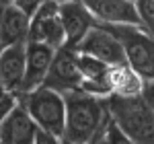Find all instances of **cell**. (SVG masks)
<instances>
[{"label": "cell", "instance_id": "cell-1", "mask_svg": "<svg viewBox=\"0 0 154 144\" xmlns=\"http://www.w3.org/2000/svg\"><path fill=\"white\" fill-rule=\"evenodd\" d=\"M66 101V134L64 144H91L99 140L111 120L105 99H97L82 91L64 95Z\"/></svg>", "mask_w": 154, "mask_h": 144}, {"label": "cell", "instance_id": "cell-2", "mask_svg": "<svg viewBox=\"0 0 154 144\" xmlns=\"http://www.w3.org/2000/svg\"><path fill=\"white\" fill-rule=\"evenodd\" d=\"M107 109L113 121L130 136L134 144H154V111L142 101V97L111 95Z\"/></svg>", "mask_w": 154, "mask_h": 144}, {"label": "cell", "instance_id": "cell-3", "mask_svg": "<svg viewBox=\"0 0 154 144\" xmlns=\"http://www.w3.org/2000/svg\"><path fill=\"white\" fill-rule=\"evenodd\" d=\"M29 115L33 117L39 130L64 140L66 134V101L64 95L58 91H51L48 86H39L27 95L17 97Z\"/></svg>", "mask_w": 154, "mask_h": 144}, {"label": "cell", "instance_id": "cell-4", "mask_svg": "<svg viewBox=\"0 0 154 144\" xmlns=\"http://www.w3.org/2000/svg\"><path fill=\"white\" fill-rule=\"evenodd\" d=\"M121 43L125 52L128 66L138 72L144 80H154V37L144 27L134 25H101Z\"/></svg>", "mask_w": 154, "mask_h": 144}, {"label": "cell", "instance_id": "cell-5", "mask_svg": "<svg viewBox=\"0 0 154 144\" xmlns=\"http://www.w3.org/2000/svg\"><path fill=\"white\" fill-rule=\"evenodd\" d=\"M27 41H39V43H45L54 49L62 48L66 43V33H64V25H62V19H60L58 2L43 0V4L31 17L29 39Z\"/></svg>", "mask_w": 154, "mask_h": 144}, {"label": "cell", "instance_id": "cell-6", "mask_svg": "<svg viewBox=\"0 0 154 144\" xmlns=\"http://www.w3.org/2000/svg\"><path fill=\"white\" fill-rule=\"evenodd\" d=\"M76 58H78L76 49H70L66 45L56 49V56H54L51 66H49L43 86H48L51 91H58L62 95L72 93V91H80L82 89V74L78 70Z\"/></svg>", "mask_w": 154, "mask_h": 144}, {"label": "cell", "instance_id": "cell-7", "mask_svg": "<svg viewBox=\"0 0 154 144\" xmlns=\"http://www.w3.org/2000/svg\"><path fill=\"white\" fill-rule=\"evenodd\" d=\"M76 52L99 58L101 62L109 64L111 68L128 64V58H125V52L121 48V43L103 27H93L88 31V35L82 39V43L76 48Z\"/></svg>", "mask_w": 154, "mask_h": 144}, {"label": "cell", "instance_id": "cell-8", "mask_svg": "<svg viewBox=\"0 0 154 144\" xmlns=\"http://www.w3.org/2000/svg\"><path fill=\"white\" fill-rule=\"evenodd\" d=\"M60 19L66 33V48L76 49L82 39L88 35V31L97 27V19L91 14V11L82 4V0H72L60 4Z\"/></svg>", "mask_w": 154, "mask_h": 144}, {"label": "cell", "instance_id": "cell-9", "mask_svg": "<svg viewBox=\"0 0 154 144\" xmlns=\"http://www.w3.org/2000/svg\"><path fill=\"white\" fill-rule=\"evenodd\" d=\"M54 56H56L54 48H49L45 43H39V41H27V64H25V80L21 95H27L39 86H43L49 66L54 62Z\"/></svg>", "mask_w": 154, "mask_h": 144}, {"label": "cell", "instance_id": "cell-10", "mask_svg": "<svg viewBox=\"0 0 154 144\" xmlns=\"http://www.w3.org/2000/svg\"><path fill=\"white\" fill-rule=\"evenodd\" d=\"M82 4L101 25H134L142 27L134 2L128 0H82Z\"/></svg>", "mask_w": 154, "mask_h": 144}, {"label": "cell", "instance_id": "cell-11", "mask_svg": "<svg viewBox=\"0 0 154 144\" xmlns=\"http://www.w3.org/2000/svg\"><path fill=\"white\" fill-rule=\"evenodd\" d=\"M25 64H27V43H17L4 48L0 54V84L6 93L19 97L25 80Z\"/></svg>", "mask_w": 154, "mask_h": 144}, {"label": "cell", "instance_id": "cell-12", "mask_svg": "<svg viewBox=\"0 0 154 144\" xmlns=\"http://www.w3.org/2000/svg\"><path fill=\"white\" fill-rule=\"evenodd\" d=\"M37 124L29 115V111L17 103L12 113L0 126V142L2 144H35Z\"/></svg>", "mask_w": 154, "mask_h": 144}, {"label": "cell", "instance_id": "cell-13", "mask_svg": "<svg viewBox=\"0 0 154 144\" xmlns=\"http://www.w3.org/2000/svg\"><path fill=\"white\" fill-rule=\"evenodd\" d=\"M29 25H31V19L12 4L0 19V45H2V49L17 45V43H27Z\"/></svg>", "mask_w": 154, "mask_h": 144}, {"label": "cell", "instance_id": "cell-14", "mask_svg": "<svg viewBox=\"0 0 154 144\" xmlns=\"http://www.w3.org/2000/svg\"><path fill=\"white\" fill-rule=\"evenodd\" d=\"M109 80H111V89L113 95L117 97H140L144 86V78L134 72L125 64V66H113L109 70Z\"/></svg>", "mask_w": 154, "mask_h": 144}, {"label": "cell", "instance_id": "cell-15", "mask_svg": "<svg viewBox=\"0 0 154 144\" xmlns=\"http://www.w3.org/2000/svg\"><path fill=\"white\" fill-rule=\"evenodd\" d=\"M78 54V52H76ZM78 70L82 74V80H91V78H101L105 76L107 72L111 70V66L101 62L99 58H93V56H86V54H78Z\"/></svg>", "mask_w": 154, "mask_h": 144}, {"label": "cell", "instance_id": "cell-16", "mask_svg": "<svg viewBox=\"0 0 154 144\" xmlns=\"http://www.w3.org/2000/svg\"><path fill=\"white\" fill-rule=\"evenodd\" d=\"M136 8L140 14L142 27L154 37V0H136Z\"/></svg>", "mask_w": 154, "mask_h": 144}, {"label": "cell", "instance_id": "cell-17", "mask_svg": "<svg viewBox=\"0 0 154 144\" xmlns=\"http://www.w3.org/2000/svg\"><path fill=\"white\" fill-rule=\"evenodd\" d=\"M101 138H103V142H105V144H134L130 140V136H128V134H125L117 124L113 121V117L107 121V128H105V132H103Z\"/></svg>", "mask_w": 154, "mask_h": 144}, {"label": "cell", "instance_id": "cell-18", "mask_svg": "<svg viewBox=\"0 0 154 144\" xmlns=\"http://www.w3.org/2000/svg\"><path fill=\"white\" fill-rule=\"evenodd\" d=\"M17 103H19V99H17L14 95H11V93H8V95H4L2 99H0V126H2V124H4V120H6V117L12 113V109L17 107Z\"/></svg>", "mask_w": 154, "mask_h": 144}, {"label": "cell", "instance_id": "cell-19", "mask_svg": "<svg viewBox=\"0 0 154 144\" xmlns=\"http://www.w3.org/2000/svg\"><path fill=\"white\" fill-rule=\"evenodd\" d=\"M12 4H14L19 11H23L25 14L31 19V17L37 12V8L43 4V0H12Z\"/></svg>", "mask_w": 154, "mask_h": 144}, {"label": "cell", "instance_id": "cell-20", "mask_svg": "<svg viewBox=\"0 0 154 144\" xmlns=\"http://www.w3.org/2000/svg\"><path fill=\"white\" fill-rule=\"evenodd\" d=\"M140 97H142L144 103L154 111V80H144V86H142Z\"/></svg>", "mask_w": 154, "mask_h": 144}, {"label": "cell", "instance_id": "cell-21", "mask_svg": "<svg viewBox=\"0 0 154 144\" xmlns=\"http://www.w3.org/2000/svg\"><path fill=\"white\" fill-rule=\"evenodd\" d=\"M35 144H64L60 138L51 136V134L43 132V130H37V136H35Z\"/></svg>", "mask_w": 154, "mask_h": 144}, {"label": "cell", "instance_id": "cell-22", "mask_svg": "<svg viewBox=\"0 0 154 144\" xmlns=\"http://www.w3.org/2000/svg\"><path fill=\"white\" fill-rule=\"evenodd\" d=\"M12 6V0H0V19H2V14L8 11Z\"/></svg>", "mask_w": 154, "mask_h": 144}, {"label": "cell", "instance_id": "cell-23", "mask_svg": "<svg viewBox=\"0 0 154 144\" xmlns=\"http://www.w3.org/2000/svg\"><path fill=\"white\" fill-rule=\"evenodd\" d=\"M4 95H8V93H6V91H4V86L0 84V99H2V97H4Z\"/></svg>", "mask_w": 154, "mask_h": 144}, {"label": "cell", "instance_id": "cell-24", "mask_svg": "<svg viewBox=\"0 0 154 144\" xmlns=\"http://www.w3.org/2000/svg\"><path fill=\"white\" fill-rule=\"evenodd\" d=\"M91 144H105V142H103V138H99V140H93Z\"/></svg>", "mask_w": 154, "mask_h": 144}, {"label": "cell", "instance_id": "cell-25", "mask_svg": "<svg viewBox=\"0 0 154 144\" xmlns=\"http://www.w3.org/2000/svg\"><path fill=\"white\" fill-rule=\"evenodd\" d=\"M51 2H58V4H64V2H72V0H51Z\"/></svg>", "mask_w": 154, "mask_h": 144}, {"label": "cell", "instance_id": "cell-26", "mask_svg": "<svg viewBox=\"0 0 154 144\" xmlns=\"http://www.w3.org/2000/svg\"><path fill=\"white\" fill-rule=\"evenodd\" d=\"M128 2H134V4H136V0H128Z\"/></svg>", "mask_w": 154, "mask_h": 144}, {"label": "cell", "instance_id": "cell-27", "mask_svg": "<svg viewBox=\"0 0 154 144\" xmlns=\"http://www.w3.org/2000/svg\"><path fill=\"white\" fill-rule=\"evenodd\" d=\"M0 54H2V45H0Z\"/></svg>", "mask_w": 154, "mask_h": 144}, {"label": "cell", "instance_id": "cell-28", "mask_svg": "<svg viewBox=\"0 0 154 144\" xmlns=\"http://www.w3.org/2000/svg\"><path fill=\"white\" fill-rule=\"evenodd\" d=\"M0 144H2V142H0Z\"/></svg>", "mask_w": 154, "mask_h": 144}]
</instances>
